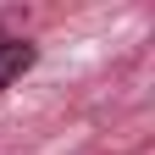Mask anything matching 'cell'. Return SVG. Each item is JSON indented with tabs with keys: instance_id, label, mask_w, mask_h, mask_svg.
I'll use <instances>...</instances> for the list:
<instances>
[{
	"instance_id": "6da1fadb",
	"label": "cell",
	"mask_w": 155,
	"mask_h": 155,
	"mask_svg": "<svg viewBox=\"0 0 155 155\" xmlns=\"http://www.w3.org/2000/svg\"><path fill=\"white\" fill-rule=\"evenodd\" d=\"M39 61V45H28V39H0V94H6L17 78H28Z\"/></svg>"
}]
</instances>
